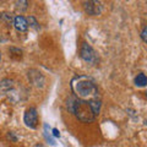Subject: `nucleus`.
<instances>
[{
    "instance_id": "nucleus-3",
    "label": "nucleus",
    "mask_w": 147,
    "mask_h": 147,
    "mask_svg": "<svg viewBox=\"0 0 147 147\" xmlns=\"http://www.w3.org/2000/svg\"><path fill=\"white\" fill-rule=\"evenodd\" d=\"M80 55L86 63H91V64H96L98 61V57L97 53L93 50V48L87 43H82L81 45V50H80Z\"/></svg>"
},
{
    "instance_id": "nucleus-8",
    "label": "nucleus",
    "mask_w": 147,
    "mask_h": 147,
    "mask_svg": "<svg viewBox=\"0 0 147 147\" xmlns=\"http://www.w3.org/2000/svg\"><path fill=\"white\" fill-rule=\"evenodd\" d=\"M135 85L139 87H145L147 85V76L145 74H137L135 77Z\"/></svg>"
},
{
    "instance_id": "nucleus-12",
    "label": "nucleus",
    "mask_w": 147,
    "mask_h": 147,
    "mask_svg": "<svg viewBox=\"0 0 147 147\" xmlns=\"http://www.w3.org/2000/svg\"><path fill=\"white\" fill-rule=\"evenodd\" d=\"M34 147H44V146H43V145H39V144H38V145H36Z\"/></svg>"
},
{
    "instance_id": "nucleus-11",
    "label": "nucleus",
    "mask_w": 147,
    "mask_h": 147,
    "mask_svg": "<svg viewBox=\"0 0 147 147\" xmlns=\"http://www.w3.org/2000/svg\"><path fill=\"white\" fill-rule=\"evenodd\" d=\"M53 135L55 137H60V132H59L58 129H53Z\"/></svg>"
},
{
    "instance_id": "nucleus-13",
    "label": "nucleus",
    "mask_w": 147,
    "mask_h": 147,
    "mask_svg": "<svg viewBox=\"0 0 147 147\" xmlns=\"http://www.w3.org/2000/svg\"><path fill=\"white\" fill-rule=\"evenodd\" d=\"M146 96H147V92H146Z\"/></svg>"
},
{
    "instance_id": "nucleus-14",
    "label": "nucleus",
    "mask_w": 147,
    "mask_h": 147,
    "mask_svg": "<svg viewBox=\"0 0 147 147\" xmlns=\"http://www.w3.org/2000/svg\"><path fill=\"white\" fill-rule=\"evenodd\" d=\"M0 59H1V57H0Z\"/></svg>"
},
{
    "instance_id": "nucleus-6",
    "label": "nucleus",
    "mask_w": 147,
    "mask_h": 147,
    "mask_svg": "<svg viewBox=\"0 0 147 147\" xmlns=\"http://www.w3.org/2000/svg\"><path fill=\"white\" fill-rule=\"evenodd\" d=\"M13 25H15V28L20 32H26L28 30V22H27L26 18L21 15H18L13 18Z\"/></svg>"
},
{
    "instance_id": "nucleus-2",
    "label": "nucleus",
    "mask_w": 147,
    "mask_h": 147,
    "mask_svg": "<svg viewBox=\"0 0 147 147\" xmlns=\"http://www.w3.org/2000/svg\"><path fill=\"white\" fill-rule=\"evenodd\" d=\"M67 109L84 123H91L96 118L88 100H81L77 98L67 99Z\"/></svg>"
},
{
    "instance_id": "nucleus-1",
    "label": "nucleus",
    "mask_w": 147,
    "mask_h": 147,
    "mask_svg": "<svg viewBox=\"0 0 147 147\" xmlns=\"http://www.w3.org/2000/svg\"><path fill=\"white\" fill-rule=\"evenodd\" d=\"M71 88L77 99L91 100L98 98V88L88 76L80 75L74 77L71 81Z\"/></svg>"
},
{
    "instance_id": "nucleus-9",
    "label": "nucleus",
    "mask_w": 147,
    "mask_h": 147,
    "mask_svg": "<svg viewBox=\"0 0 147 147\" xmlns=\"http://www.w3.org/2000/svg\"><path fill=\"white\" fill-rule=\"evenodd\" d=\"M27 22H28V25L32 27V28H34V30H37V31L39 30L38 22H37V20H36L33 16H30V17H28V20H27Z\"/></svg>"
},
{
    "instance_id": "nucleus-4",
    "label": "nucleus",
    "mask_w": 147,
    "mask_h": 147,
    "mask_svg": "<svg viewBox=\"0 0 147 147\" xmlns=\"http://www.w3.org/2000/svg\"><path fill=\"white\" fill-rule=\"evenodd\" d=\"M24 121L28 127L36 129L37 123H38V114H37L36 108H30L26 110L25 115H24Z\"/></svg>"
},
{
    "instance_id": "nucleus-7",
    "label": "nucleus",
    "mask_w": 147,
    "mask_h": 147,
    "mask_svg": "<svg viewBox=\"0 0 147 147\" xmlns=\"http://www.w3.org/2000/svg\"><path fill=\"white\" fill-rule=\"evenodd\" d=\"M88 103H90V105H91L92 110H93L94 115L97 117L98 114H99V110H100V105H102V103H100V99H98V98L91 99V100H88Z\"/></svg>"
},
{
    "instance_id": "nucleus-10",
    "label": "nucleus",
    "mask_w": 147,
    "mask_h": 147,
    "mask_svg": "<svg viewBox=\"0 0 147 147\" xmlns=\"http://www.w3.org/2000/svg\"><path fill=\"white\" fill-rule=\"evenodd\" d=\"M141 38L144 39V42L147 43V26L144 27V30H142V32H141Z\"/></svg>"
},
{
    "instance_id": "nucleus-5",
    "label": "nucleus",
    "mask_w": 147,
    "mask_h": 147,
    "mask_svg": "<svg viewBox=\"0 0 147 147\" xmlns=\"http://www.w3.org/2000/svg\"><path fill=\"white\" fill-rule=\"evenodd\" d=\"M84 9L85 11L88 13V15H92V16H97L102 12V4L99 1H85L84 3Z\"/></svg>"
}]
</instances>
